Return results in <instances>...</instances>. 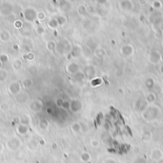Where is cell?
I'll list each match as a JSON object with an SVG mask.
<instances>
[{"label": "cell", "instance_id": "obj_14", "mask_svg": "<svg viewBox=\"0 0 163 163\" xmlns=\"http://www.w3.org/2000/svg\"><path fill=\"white\" fill-rule=\"evenodd\" d=\"M56 45H57V43L55 41H54V40H50V41L47 43L46 49L50 52H54L56 50Z\"/></svg>", "mask_w": 163, "mask_h": 163}, {"label": "cell", "instance_id": "obj_51", "mask_svg": "<svg viewBox=\"0 0 163 163\" xmlns=\"http://www.w3.org/2000/svg\"><path fill=\"white\" fill-rule=\"evenodd\" d=\"M35 163H40V161H39V160H36V161H35Z\"/></svg>", "mask_w": 163, "mask_h": 163}, {"label": "cell", "instance_id": "obj_17", "mask_svg": "<svg viewBox=\"0 0 163 163\" xmlns=\"http://www.w3.org/2000/svg\"><path fill=\"white\" fill-rule=\"evenodd\" d=\"M71 129L74 134H78L81 131V125L80 123H78V122H74V123L71 125Z\"/></svg>", "mask_w": 163, "mask_h": 163}, {"label": "cell", "instance_id": "obj_11", "mask_svg": "<svg viewBox=\"0 0 163 163\" xmlns=\"http://www.w3.org/2000/svg\"><path fill=\"white\" fill-rule=\"evenodd\" d=\"M39 145V143L37 140L35 139H32V140H30L29 142L27 143V148L30 150V151H35V150L37 149V147H38Z\"/></svg>", "mask_w": 163, "mask_h": 163}, {"label": "cell", "instance_id": "obj_30", "mask_svg": "<svg viewBox=\"0 0 163 163\" xmlns=\"http://www.w3.org/2000/svg\"><path fill=\"white\" fill-rule=\"evenodd\" d=\"M101 83H102L101 78H93V79H92V81H91V86L96 87V86H99Z\"/></svg>", "mask_w": 163, "mask_h": 163}, {"label": "cell", "instance_id": "obj_35", "mask_svg": "<svg viewBox=\"0 0 163 163\" xmlns=\"http://www.w3.org/2000/svg\"><path fill=\"white\" fill-rule=\"evenodd\" d=\"M87 12H88V14H95V8L93 7V6H92V5L87 6Z\"/></svg>", "mask_w": 163, "mask_h": 163}, {"label": "cell", "instance_id": "obj_42", "mask_svg": "<svg viewBox=\"0 0 163 163\" xmlns=\"http://www.w3.org/2000/svg\"><path fill=\"white\" fill-rule=\"evenodd\" d=\"M19 121H20V117H14V123H16L17 125L19 124Z\"/></svg>", "mask_w": 163, "mask_h": 163}, {"label": "cell", "instance_id": "obj_15", "mask_svg": "<svg viewBox=\"0 0 163 163\" xmlns=\"http://www.w3.org/2000/svg\"><path fill=\"white\" fill-rule=\"evenodd\" d=\"M30 123H31V117H29V115H23L22 117H20L19 124L25 125V126H29Z\"/></svg>", "mask_w": 163, "mask_h": 163}, {"label": "cell", "instance_id": "obj_6", "mask_svg": "<svg viewBox=\"0 0 163 163\" xmlns=\"http://www.w3.org/2000/svg\"><path fill=\"white\" fill-rule=\"evenodd\" d=\"M12 14V6L7 3H3L0 5V14L3 16H9Z\"/></svg>", "mask_w": 163, "mask_h": 163}, {"label": "cell", "instance_id": "obj_45", "mask_svg": "<svg viewBox=\"0 0 163 163\" xmlns=\"http://www.w3.org/2000/svg\"><path fill=\"white\" fill-rule=\"evenodd\" d=\"M153 4H155V5H153L155 7H160V6H161L159 2H153Z\"/></svg>", "mask_w": 163, "mask_h": 163}, {"label": "cell", "instance_id": "obj_19", "mask_svg": "<svg viewBox=\"0 0 163 163\" xmlns=\"http://www.w3.org/2000/svg\"><path fill=\"white\" fill-rule=\"evenodd\" d=\"M159 58H160V56L155 52H152L151 55H150V60H151L153 63H158Z\"/></svg>", "mask_w": 163, "mask_h": 163}, {"label": "cell", "instance_id": "obj_48", "mask_svg": "<svg viewBox=\"0 0 163 163\" xmlns=\"http://www.w3.org/2000/svg\"><path fill=\"white\" fill-rule=\"evenodd\" d=\"M1 108H2L3 110H6V109H9V106H7V105H6V104H3Z\"/></svg>", "mask_w": 163, "mask_h": 163}, {"label": "cell", "instance_id": "obj_44", "mask_svg": "<svg viewBox=\"0 0 163 163\" xmlns=\"http://www.w3.org/2000/svg\"><path fill=\"white\" fill-rule=\"evenodd\" d=\"M52 148L55 149V150L57 149V144H56V143H53V144H52Z\"/></svg>", "mask_w": 163, "mask_h": 163}, {"label": "cell", "instance_id": "obj_20", "mask_svg": "<svg viewBox=\"0 0 163 163\" xmlns=\"http://www.w3.org/2000/svg\"><path fill=\"white\" fill-rule=\"evenodd\" d=\"M22 68V61L20 59H15V60L12 62V69L15 71H19Z\"/></svg>", "mask_w": 163, "mask_h": 163}, {"label": "cell", "instance_id": "obj_12", "mask_svg": "<svg viewBox=\"0 0 163 163\" xmlns=\"http://www.w3.org/2000/svg\"><path fill=\"white\" fill-rule=\"evenodd\" d=\"M80 53H81L80 47L79 46H74L71 50L70 55H71V56H73V57H77V56L80 55Z\"/></svg>", "mask_w": 163, "mask_h": 163}, {"label": "cell", "instance_id": "obj_16", "mask_svg": "<svg viewBox=\"0 0 163 163\" xmlns=\"http://www.w3.org/2000/svg\"><path fill=\"white\" fill-rule=\"evenodd\" d=\"M84 77H85V74L82 72H77L76 74H73V79L74 81H77V82H80V81H82L84 79Z\"/></svg>", "mask_w": 163, "mask_h": 163}, {"label": "cell", "instance_id": "obj_4", "mask_svg": "<svg viewBox=\"0 0 163 163\" xmlns=\"http://www.w3.org/2000/svg\"><path fill=\"white\" fill-rule=\"evenodd\" d=\"M42 107H43V103H42L41 100H38V99L33 100V101L31 102V104L29 105V109L32 112H34V113L41 111Z\"/></svg>", "mask_w": 163, "mask_h": 163}, {"label": "cell", "instance_id": "obj_26", "mask_svg": "<svg viewBox=\"0 0 163 163\" xmlns=\"http://www.w3.org/2000/svg\"><path fill=\"white\" fill-rule=\"evenodd\" d=\"M56 20H57V23L59 26H63V25L67 22V18H66L65 15H58L56 17Z\"/></svg>", "mask_w": 163, "mask_h": 163}, {"label": "cell", "instance_id": "obj_2", "mask_svg": "<svg viewBox=\"0 0 163 163\" xmlns=\"http://www.w3.org/2000/svg\"><path fill=\"white\" fill-rule=\"evenodd\" d=\"M37 12L33 8H26L23 11V17L27 22H33L36 20Z\"/></svg>", "mask_w": 163, "mask_h": 163}, {"label": "cell", "instance_id": "obj_22", "mask_svg": "<svg viewBox=\"0 0 163 163\" xmlns=\"http://www.w3.org/2000/svg\"><path fill=\"white\" fill-rule=\"evenodd\" d=\"M77 14H79V15H84L87 12V6L85 5H78V7H77Z\"/></svg>", "mask_w": 163, "mask_h": 163}, {"label": "cell", "instance_id": "obj_32", "mask_svg": "<svg viewBox=\"0 0 163 163\" xmlns=\"http://www.w3.org/2000/svg\"><path fill=\"white\" fill-rule=\"evenodd\" d=\"M132 52H133V49H132L129 45H126V46H124L123 48H122V53H123L124 55H131Z\"/></svg>", "mask_w": 163, "mask_h": 163}, {"label": "cell", "instance_id": "obj_3", "mask_svg": "<svg viewBox=\"0 0 163 163\" xmlns=\"http://www.w3.org/2000/svg\"><path fill=\"white\" fill-rule=\"evenodd\" d=\"M21 83L18 82V81H14V82H12L10 85H9L8 87V90L9 92H10V93H12V95H18V93H20L21 91Z\"/></svg>", "mask_w": 163, "mask_h": 163}, {"label": "cell", "instance_id": "obj_31", "mask_svg": "<svg viewBox=\"0 0 163 163\" xmlns=\"http://www.w3.org/2000/svg\"><path fill=\"white\" fill-rule=\"evenodd\" d=\"M14 28H16V29L21 30L22 28H23V26H24L23 21L19 20V19H15V21L14 22Z\"/></svg>", "mask_w": 163, "mask_h": 163}, {"label": "cell", "instance_id": "obj_39", "mask_svg": "<svg viewBox=\"0 0 163 163\" xmlns=\"http://www.w3.org/2000/svg\"><path fill=\"white\" fill-rule=\"evenodd\" d=\"M61 108L64 109V110L70 109V101H64L63 104H62V106H61Z\"/></svg>", "mask_w": 163, "mask_h": 163}, {"label": "cell", "instance_id": "obj_37", "mask_svg": "<svg viewBox=\"0 0 163 163\" xmlns=\"http://www.w3.org/2000/svg\"><path fill=\"white\" fill-rule=\"evenodd\" d=\"M95 54L96 56H99V57H101V56L104 55L105 52H104V50H102V49H98V50L95 51Z\"/></svg>", "mask_w": 163, "mask_h": 163}, {"label": "cell", "instance_id": "obj_1", "mask_svg": "<svg viewBox=\"0 0 163 163\" xmlns=\"http://www.w3.org/2000/svg\"><path fill=\"white\" fill-rule=\"evenodd\" d=\"M21 144L22 143H21L20 138H18L16 136H12L8 139L7 143H6V147H7L9 151L14 152V151H17V150L20 148Z\"/></svg>", "mask_w": 163, "mask_h": 163}, {"label": "cell", "instance_id": "obj_21", "mask_svg": "<svg viewBox=\"0 0 163 163\" xmlns=\"http://www.w3.org/2000/svg\"><path fill=\"white\" fill-rule=\"evenodd\" d=\"M21 86L23 88H30L31 86H33V80L31 78H25L24 80H22Z\"/></svg>", "mask_w": 163, "mask_h": 163}, {"label": "cell", "instance_id": "obj_18", "mask_svg": "<svg viewBox=\"0 0 163 163\" xmlns=\"http://www.w3.org/2000/svg\"><path fill=\"white\" fill-rule=\"evenodd\" d=\"M49 127V121L45 119V118H42V119H40L39 121V128L43 131H45L48 129Z\"/></svg>", "mask_w": 163, "mask_h": 163}, {"label": "cell", "instance_id": "obj_9", "mask_svg": "<svg viewBox=\"0 0 163 163\" xmlns=\"http://www.w3.org/2000/svg\"><path fill=\"white\" fill-rule=\"evenodd\" d=\"M11 39V33L7 30H3L0 32V41L8 42Z\"/></svg>", "mask_w": 163, "mask_h": 163}, {"label": "cell", "instance_id": "obj_28", "mask_svg": "<svg viewBox=\"0 0 163 163\" xmlns=\"http://www.w3.org/2000/svg\"><path fill=\"white\" fill-rule=\"evenodd\" d=\"M8 79V73L5 70H0V82H4Z\"/></svg>", "mask_w": 163, "mask_h": 163}, {"label": "cell", "instance_id": "obj_34", "mask_svg": "<svg viewBox=\"0 0 163 163\" xmlns=\"http://www.w3.org/2000/svg\"><path fill=\"white\" fill-rule=\"evenodd\" d=\"M45 28H44L43 26H37L36 28V33L38 35H43L44 33H45Z\"/></svg>", "mask_w": 163, "mask_h": 163}, {"label": "cell", "instance_id": "obj_5", "mask_svg": "<svg viewBox=\"0 0 163 163\" xmlns=\"http://www.w3.org/2000/svg\"><path fill=\"white\" fill-rule=\"evenodd\" d=\"M158 110L156 108H149L144 113V117L148 120H152L158 115Z\"/></svg>", "mask_w": 163, "mask_h": 163}, {"label": "cell", "instance_id": "obj_50", "mask_svg": "<svg viewBox=\"0 0 163 163\" xmlns=\"http://www.w3.org/2000/svg\"><path fill=\"white\" fill-rule=\"evenodd\" d=\"M161 72H162V74H163V66L161 67Z\"/></svg>", "mask_w": 163, "mask_h": 163}, {"label": "cell", "instance_id": "obj_43", "mask_svg": "<svg viewBox=\"0 0 163 163\" xmlns=\"http://www.w3.org/2000/svg\"><path fill=\"white\" fill-rule=\"evenodd\" d=\"M52 111H53V109H52V108H47V109H46L47 114H49V115H51V114H52Z\"/></svg>", "mask_w": 163, "mask_h": 163}, {"label": "cell", "instance_id": "obj_46", "mask_svg": "<svg viewBox=\"0 0 163 163\" xmlns=\"http://www.w3.org/2000/svg\"><path fill=\"white\" fill-rule=\"evenodd\" d=\"M3 150H4V146H3L2 143H0V153L3 152Z\"/></svg>", "mask_w": 163, "mask_h": 163}, {"label": "cell", "instance_id": "obj_40", "mask_svg": "<svg viewBox=\"0 0 163 163\" xmlns=\"http://www.w3.org/2000/svg\"><path fill=\"white\" fill-rule=\"evenodd\" d=\"M91 145H92L93 147H98L99 142L98 141V140H92V141H91Z\"/></svg>", "mask_w": 163, "mask_h": 163}, {"label": "cell", "instance_id": "obj_47", "mask_svg": "<svg viewBox=\"0 0 163 163\" xmlns=\"http://www.w3.org/2000/svg\"><path fill=\"white\" fill-rule=\"evenodd\" d=\"M38 143L40 144V145H45V141H44L43 139H40V140H38Z\"/></svg>", "mask_w": 163, "mask_h": 163}, {"label": "cell", "instance_id": "obj_10", "mask_svg": "<svg viewBox=\"0 0 163 163\" xmlns=\"http://www.w3.org/2000/svg\"><path fill=\"white\" fill-rule=\"evenodd\" d=\"M16 132L20 136H25L29 133V126H25V125L18 124L16 126Z\"/></svg>", "mask_w": 163, "mask_h": 163}, {"label": "cell", "instance_id": "obj_24", "mask_svg": "<svg viewBox=\"0 0 163 163\" xmlns=\"http://www.w3.org/2000/svg\"><path fill=\"white\" fill-rule=\"evenodd\" d=\"M46 12H43V11H39L37 12V14H36V20L38 21H44L46 19Z\"/></svg>", "mask_w": 163, "mask_h": 163}, {"label": "cell", "instance_id": "obj_38", "mask_svg": "<svg viewBox=\"0 0 163 163\" xmlns=\"http://www.w3.org/2000/svg\"><path fill=\"white\" fill-rule=\"evenodd\" d=\"M153 85H155V82H153V80L152 78H149V79H147L146 81V86L148 88H152Z\"/></svg>", "mask_w": 163, "mask_h": 163}, {"label": "cell", "instance_id": "obj_52", "mask_svg": "<svg viewBox=\"0 0 163 163\" xmlns=\"http://www.w3.org/2000/svg\"><path fill=\"white\" fill-rule=\"evenodd\" d=\"M1 66H2V63H1V62H0V68H1Z\"/></svg>", "mask_w": 163, "mask_h": 163}, {"label": "cell", "instance_id": "obj_8", "mask_svg": "<svg viewBox=\"0 0 163 163\" xmlns=\"http://www.w3.org/2000/svg\"><path fill=\"white\" fill-rule=\"evenodd\" d=\"M81 108H82V104L79 100H73V101L70 102V110L73 113H77L78 111H80Z\"/></svg>", "mask_w": 163, "mask_h": 163}, {"label": "cell", "instance_id": "obj_7", "mask_svg": "<svg viewBox=\"0 0 163 163\" xmlns=\"http://www.w3.org/2000/svg\"><path fill=\"white\" fill-rule=\"evenodd\" d=\"M66 71L68 72L70 74H76L77 72H79V66H78L77 63H76V62H72V63H69L67 65V67H66Z\"/></svg>", "mask_w": 163, "mask_h": 163}, {"label": "cell", "instance_id": "obj_13", "mask_svg": "<svg viewBox=\"0 0 163 163\" xmlns=\"http://www.w3.org/2000/svg\"><path fill=\"white\" fill-rule=\"evenodd\" d=\"M47 26H48L50 29L55 30L56 28L59 26V25L57 23V20H56V18H51V19L48 21V23H47Z\"/></svg>", "mask_w": 163, "mask_h": 163}, {"label": "cell", "instance_id": "obj_23", "mask_svg": "<svg viewBox=\"0 0 163 163\" xmlns=\"http://www.w3.org/2000/svg\"><path fill=\"white\" fill-rule=\"evenodd\" d=\"M80 159H81V161H83V162H89L91 159V155L88 152H84L81 153Z\"/></svg>", "mask_w": 163, "mask_h": 163}, {"label": "cell", "instance_id": "obj_29", "mask_svg": "<svg viewBox=\"0 0 163 163\" xmlns=\"http://www.w3.org/2000/svg\"><path fill=\"white\" fill-rule=\"evenodd\" d=\"M20 50H21V52L23 53L24 55H27L28 53L32 52V51H31V47L29 45H27V44H23V45L21 46Z\"/></svg>", "mask_w": 163, "mask_h": 163}, {"label": "cell", "instance_id": "obj_49", "mask_svg": "<svg viewBox=\"0 0 163 163\" xmlns=\"http://www.w3.org/2000/svg\"><path fill=\"white\" fill-rule=\"evenodd\" d=\"M12 48H14V50H18V49H19V47H18L17 45H14V46H12Z\"/></svg>", "mask_w": 163, "mask_h": 163}, {"label": "cell", "instance_id": "obj_33", "mask_svg": "<svg viewBox=\"0 0 163 163\" xmlns=\"http://www.w3.org/2000/svg\"><path fill=\"white\" fill-rule=\"evenodd\" d=\"M8 61H9V55L7 54H1V55H0V62H1L2 64L7 63Z\"/></svg>", "mask_w": 163, "mask_h": 163}, {"label": "cell", "instance_id": "obj_27", "mask_svg": "<svg viewBox=\"0 0 163 163\" xmlns=\"http://www.w3.org/2000/svg\"><path fill=\"white\" fill-rule=\"evenodd\" d=\"M95 74V69H93V67H91V66H89V67H87V68L85 69V74H86V76H93Z\"/></svg>", "mask_w": 163, "mask_h": 163}, {"label": "cell", "instance_id": "obj_36", "mask_svg": "<svg viewBox=\"0 0 163 163\" xmlns=\"http://www.w3.org/2000/svg\"><path fill=\"white\" fill-rule=\"evenodd\" d=\"M155 95H153V93H149V95H147V101H149L150 103L155 101Z\"/></svg>", "mask_w": 163, "mask_h": 163}, {"label": "cell", "instance_id": "obj_25", "mask_svg": "<svg viewBox=\"0 0 163 163\" xmlns=\"http://www.w3.org/2000/svg\"><path fill=\"white\" fill-rule=\"evenodd\" d=\"M23 58L26 59L28 61H33L34 58H35V55H34V53L30 52V53H28L27 55H23Z\"/></svg>", "mask_w": 163, "mask_h": 163}, {"label": "cell", "instance_id": "obj_41", "mask_svg": "<svg viewBox=\"0 0 163 163\" xmlns=\"http://www.w3.org/2000/svg\"><path fill=\"white\" fill-rule=\"evenodd\" d=\"M63 102H64V100H62L61 98H58L56 100V105H57L58 107H61L62 104H63Z\"/></svg>", "mask_w": 163, "mask_h": 163}]
</instances>
